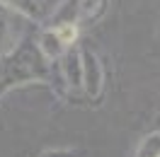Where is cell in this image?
Returning <instances> with one entry per match:
<instances>
[{
    "mask_svg": "<svg viewBox=\"0 0 160 157\" xmlns=\"http://www.w3.org/2000/svg\"><path fill=\"white\" fill-rule=\"evenodd\" d=\"M44 78L46 75L41 73L39 63L27 51H17V53L12 51L10 56L0 60V99L8 89L27 85V82H41Z\"/></svg>",
    "mask_w": 160,
    "mask_h": 157,
    "instance_id": "1",
    "label": "cell"
},
{
    "mask_svg": "<svg viewBox=\"0 0 160 157\" xmlns=\"http://www.w3.org/2000/svg\"><path fill=\"white\" fill-rule=\"evenodd\" d=\"M80 27L75 24H61V27H46L37 39V51L41 53L44 60H61L73 44L78 41Z\"/></svg>",
    "mask_w": 160,
    "mask_h": 157,
    "instance_id": "2",
    "label": "cell"
},
{
    "mask_svg": "<svg viewBox=\"0 0 160 157\" xmlns=\"http://www.w3.org/2000/svg\"><path fill=\"white\" fill-rule=\"evenodd\" d=\"M80 53H82V92L90 99H97L104 89V68L95 51L80 49Z\"/></svg>",
    "mask_w": 160,
    "mask_h": 157,
    "instance_id": "3",
    "label": "cell"
},
{
    "mask_svg": "<svg viewBox=\"0 0 160 157\" xmlns=\"http://www.w3.org/2000/svg\"><path fill=\"white\" fill-rule=\"evenodd\" d=\"M61 73L70 89H82V53L78 49H70L61 58Z\"/></svg>",
    "mask_w": 160,
    "mask_h": 157,
    "instance_id": "4",
    "label": "cell"
},
{
    "mask_svg": "<svg viewBox=\"0 0 160 157\" xmlns=\"http://www.w3.org/2000/svg\"><path fill=\"white\" fill-rule=\"evenodd\" d=\"M109 0H80V24L97 22L107 12Z\"/></svg>",
    "mask_w": 160,
    "mask_h": 157,
    "instance_id": "5",
    "label": "cell"
},
{
    "mask_svg": "<svg viewBox=\"0 0 160 157\" xmlns=\"http://www.w3.org/2000/svg\"><path fill=\"white\" fill-rule=\"evenodd\" d=\"M133 157H160V131H150L148 136L141 138Z\"/></svg>",
    "mask_w": 160,
    "mask_h": 157,
    "instance_id": "6",
    "label": "cell"
},
{
    "mask_svg": "<svg viewBox=\"0 0 160 157\" xmlns=\"http://www.w3.org/2000/svg\"><path fill=\"white\" fill-rule=\"evenodd\" d=\"M0 5L8 7V10L20 12L24 17H29V20H37V17H39V2H37V0H0Z\"/></svg>",
    "mask_w": 160,
    "mask_h": 157,
    "instance_id": "7",
    "label": "cell"
},
{
    "mask_svg": "<svg viewBox=\"0 0 160 157\" xmlns=\"http://www.w3.org/2000/svg\"><path fill=\"white\" fill-rule=\"evenodd\" d=\"M12 53V39H10V22L0 17V60Z\"/></svg>",
    "mask_w": 160,
    "mask_h": 157,
    "instance_id": "8",
    "label": "cell"
},
{
    "mask_svg": "<svg viewBox=\"0 0 160 157\" xmlns=\"http://www.w3.org/2000/svg\"><path fill=\"white\" fill-rule=\"evenodd\" d=\"M37 157H85L82 150H73V147H51V150H44Z\"/></svg>",
    "mask_w": 160,
    "mask_h": 157,
    "instance_id": "9",
    "label": "cell"
}]
</instances>
